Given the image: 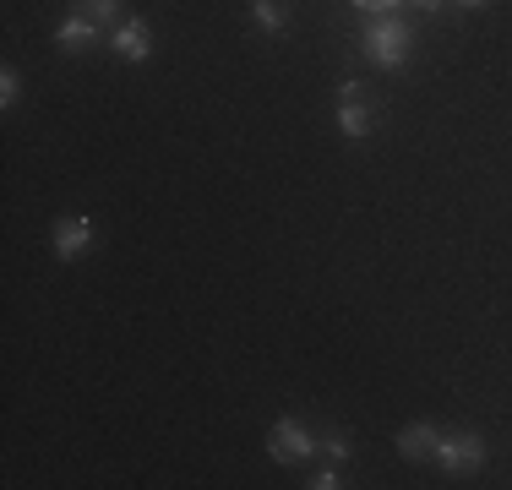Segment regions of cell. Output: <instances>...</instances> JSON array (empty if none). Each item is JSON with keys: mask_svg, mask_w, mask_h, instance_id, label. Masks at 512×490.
Masks as SVG:
<instances>
[{"mask_svg": "<svg viewBox=\"0 0 512 490\" xmlns=\"http://www.w3.org/2000/svg\"><path fill=\"white\" fill-rule=\"evenodd\" d=\"M306 485H311V490H344V485H349V480H344V463H327V469H316Z\"/></svg>", "mask_w": 512, "mask_h": 490, "instance_id": "obj_14", "label": "cell"}, {"mask_svg": "<svg viewBox=\"0 0 512 490\" xmlns=\"http://www.w3.org/2000/svg\"><path fill=\"white\" fill-rule=\"evenodd\" d=\"M316 452V436L306 420H295V414H278L273 431H267V458L284 463V469H295V463H306Z\"/></svg>", "mask_w": 512, "mask_h": 490, "instance_id": "obj_4", "label": "cell"}, {"mask_svg": "<svg viewBox=\"0 0 512 490\" xmlns=\"http://www.w3.org/2000/svg\"><path fill=\"white\" fill-rule=\"evenodd\" d=\"M77 11H88L104 33H115L120 22H126V17H120V0H77Z\"/></svg>", "mask_w": 512, "mask_h": 490, "instance_id": "obj_11", "label": "cell"}, {"mask_svg": "<svg viewBox=\"0 0 512 490\" xmlns=\"http://www.w3.org/2000/svg\"><path fill=\"white\" fill-rule=\"evenodd\" d=\"M436 436H442V425L409 420L404 431L393 436V447H398V458H404V463H425V458H436Z\"/></svg>", "mask_w": 512, "mask_h": 490, "instance_id": "obj_8", "label": "cell"}, {"mask_svg": "<svg viewBox=\"0 0 512 490\" xmlns=\"http://www.w3.org/2000/svg\"><path fill=\"white\" fill-rule=\"evenodd\" d=\"M409 6L420 11V17H442V11H447V0H409Z\"/></svg>", "mask_w": 512, "mask_h": 490, "instance_id": "obj_15", "label": "cell"}, {"mask_svg": "<svg viewBox=\"0 0 512 490\" xmlns=\"http://www.w3.org/2000/svg\"><path fill=\"white\" fill-rule=\"evenodd\" d=\"M251 22H256L262 33H273V39H278V33L289 28V11H284V0H251Z\"/></svg>", "mask_w": 512, "mask_h": 490, "instance_id": "obj_9", "label": "cell"}, {"mask_svg": "<svg viewBox=\"0 0 512 490\" xmlns=\"http://www.w3.org/2000/svg\"><path fill=\"white\" fill-rule=\"evenodd\" d=\"M316 452H322L327 463H349V452H355V441H349L344 425H327L322 436H316Z\"/></svg>", "mask_w": 512, "mask_h": 490, "instance_id": "obj_10", "label": "cell"}, {"mask_svg": "<svg viewBox=\"0 0 512 490\" xmlns=\"http://www.w3.org/2000/svg\"><path fill=\"white\" fill-rule=\"evenodd\" d=\"M453 6H463V11H480V6H491V0H453Z\"/></svg>", "mask_w": 512, "mask_h": 490, "instance_id": "obj_16", "label": "cell"}, {"mask_svg": "<svg viewBox=\"0 0 512 490\" xmlns=\"http://www.w3.org/2000/svg\"><path fill=\"white\" fill-rule=\"evenodd\" d=\"M436 469L442 474H469V469H480L485 463V436L480 431H469V425H458V431H442L436 436Z\"/></svg>", "mask_w": 512, "mask_h": 490, "instance_id": "obj_3", "label": "cell"}, {"mask_svg": "<svg viewBox=\"0 0 512 490\" xmlns=\"http://www.w3.org/2000/svg\"><path fill=\"white\" fill-rule=\"evenodd\" d=\"M109 49H115L126 66H142L153 55V22L148 17H126L115 33H109Z\"/></svg>", "mask_w": 512, "mask_h": 490, "instance_id": "obj_6", "label": "cell"}, {"mask_svg": "<svg viewBox=\"0 0 512 490\" xmlns=\"http://www.w3.org/2000/svg\"><path fill=\"white\" fill-rule=\"evenodd\" d=\"M99 39H109V33L88 17V11H71V17L55 28V49H60V55H88Z\"/></svg>", "mask_w": 512, "mask_h": 490, "instance_id": "obj_7", "label": "cell"}, {"mask_svg": "<svg viewBox=\"0 0 512 490\" xmlns=\"http://www.w3.org/2000/svg\"><path fill=\"white\" fill-rule=\"evenodd\" d=\"M50 245H55V262H82L93 251V218L88 213H60L55 229H50Z\"/></svg>", "mask_w": 512, "mask_h": 490, "instance_id": "obj_5", "label": "cell"}, {"mask_svg": "<svg viewBox=\"0 0 512 490\" xmlns=\"http://www.w3.org/2000/svg\"><path fill=\"white\" fill-rule=\"evenodd\" d=\"M349 6H355L360 17H398V11L409 6V0H349Z\"/></svg>", "mask_w": 512, "mask_h": 490, "instance_id": "obj_13", "label": "cell"}, {"mask_svg": "<svg viewBox=\"0 0 512 490\" xmlns=\"http://www.w3.org/2000/svg\"><path fill=\"white\" fill-rule=\"evenodd\" d=\"M22 98V71L17 66H0V109H11Z\"/></svg>", "mask_w": 512, "mask_h": 490, "instance_id": "obj_12", "label": "cell"}, {"mask_svg": "<svg viewBox=\"0 0 512 490\" xmlns=\"http://www.w3.org/2000/svg\"><path fill=\"white\" fill-rule=\"evenodd\" d=\"M382 115H387V109L365 93V82H355V77L338 82V131H344L349 142H365L376 126H382Z\"/></svg>", "mask_w": 512, "mask_h": 490, "instance_id": "obj_2", "label": "cell"}, {"mask_svg": "<svg viewBox=\"0 0 512 490\" xmlns=\"http://www.w3.org/2000/svg\"><path fill=\"white\" fill-rule=\"evenodd\" d=\"M409 55H414V22H404V17H365V28H360V60L365 66L398 71V66H409Z\"/></svg>", "mask_w": 512, "mask_h": 490, "instance_id": "obj_1", "label": "cell"}]
</instances>
